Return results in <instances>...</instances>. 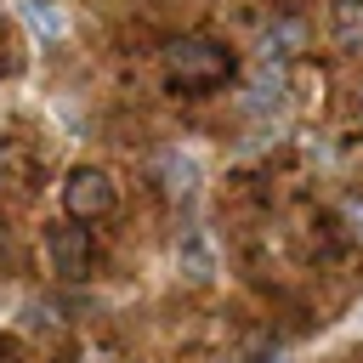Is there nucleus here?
<instances>
[{
	"mask_svg": "<svg viewBox=\"0 0 363 363\" xmlns=\"http://www.w3.org/2000/svg\"><path fill=\"white\" fill-rule=\"evenodd\" d=\"M164 79L182 96H204V91L233 79V51L221 40H210V34H176L164 45Z\"/></svg>",
	"mask_w": 363,
	"mask_h": 363,
	"instance_id": "f257e3e1",
	"label": "nucleus"
},
{
	"mask_svg": "<svg viewBox=\"0 0 363 363\" xmlns=\"http://www.w3.org/2000/svg\"><path fill=\"white\" fill-rule=\"evenodd\" d=\"M45 261H51V272H57L62 284H85V278L96 272V261H102L96 233H91L85 221H57V227L45 233Z\"/></svg>",
	"mask_w": 363,
	"mask_h": 363,
	"instance_id": "f03ea898",
	"label": "nucleus"
},
{
	"mask_svg": "<svg viewBox=\"0 0 363 363\" xmlns=\"http://www.w3.org/2000/svg\"><path fill=\"white\" fill-rule=\"evenodd\" d=\"M113 204H119V187H113V176L108 170H96V164H74L68 170V182H62V210H68V221H102V216H113Z\"/></svg>",
	"mask_w": 363,
	"mask_h": 363,
	"instance_id": "7ed1b4c3",
	"label": "nucleus"
},
{
	"mask_svg": "<svg viewBox=\"0 0 363 363\" xmlns=\"http://www.w3.org/2000/svg\"><path fill=\"white\" fill-rule=\"evenodd\" d=\"M301 40H306V23H301V17L272 23V28L261 34V62H284V57H295V51H301Z\"/></svg>",
	"mask_w": 363,
	"mask_h": 363,
	"instance_id": "20e7f679",
	"label": "nucleus"
},
{
	"mask_svg": "<svg viewBox=\"0 0 363 363\" xmlns=\"http://www.w3.org/2000/svg\"><path fill=\"white\" fill-rule=\"evenodd\" d=\"M335 40L346 51H363V0H335Z\"/></svg>",
	"mask_w": 363,
	"mask_h": 363,
	"instance_id": "39448f33",
	"label": "nucleus"
},
{
	"mask_svg": "<svg viewBox=\"0 0 363 363\" xmlns=\"http://www.w3.org/2000/svg\"><path fill=\"white\" fill-rule=\"evenodd\" d=\"M159 176H164V193H170V199H187L193 182H199V164L182 159V153H164V159H159Z\"/></svg>",
	"mask_w": 363,
	"mask_h": 363,
	"instance_id": "423d86ee",
	"label": "nucleus"
},
{
	"mask_svg": "<svg viewBox=\"0 0 363 363\" xmlns=\"http://www.w3.org/2000/svg\"><path fill=\"white\" fill-rule=\"evenodd\" d=\"M340 216H346V233H352V238H363V193H352V199L340 204Z\"/></svg>",
	"mask_w": 363,
	"mask_h": 363,
	"instance_id": "0eeeda50",
	"label": "nucleus"
},
{
	"mask_svg": "<svg viewBox=\"0 0 363 363\" xmlns=\"http://www.w3.org/2000/svg\"><path fill=\"white\" fill-rule=\"evenodd\" d=\"M0 363H28V357H23V346H17L11 335H0Z\"/></svg>",
	"mask_w": 363,
	"mask_h": 363,
	"instance_id": "6e6552de",
	"label": "nucleus"
},
{
	"mask_svg": "<svg viewBox=\"0 0 363 363\" xmlns=\"http://www.w3.org/2000/svg\"><path fill=\"white\" fill-rule=\"evenodd\" d=\"M0 176H6V147H0Z\"/></svg>",
	"mask_w": 363,
	"mask_h": 363,
	"instance_id": "1a4fd4ad",
	"label": "nucleus"
},
{
	"mask_svg": "<svg viewBox=\"0 0 363 363\" xmlns=\"http://www.w3.org/2000/svg\"><path fill=\"white\" fill-rule=\"evenodd\" d=\"M357 113H363V96H357Z\"/></svg>",
	"mask_w": 363,
	"mask_h": 363,
	"instance_id": "9d476101",
	"label": "nucleus"
}]
</instances>
